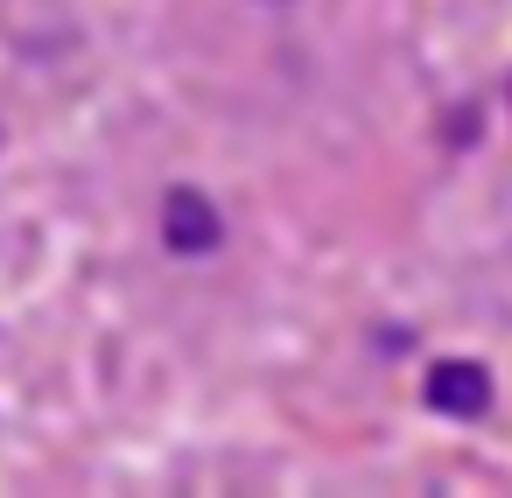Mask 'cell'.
<instances>
[{
    "mask_svg": "<svg viewBox=\"0 0 512 498\" xmlns=\"http://www.w3.org/2000/svg\"><path fill=\"white\" fill-rule=\"evenodd\" d=\"M162 239H169V253H218V239H225L218 204H211L204 190L176 183V190L162 197Z\"/></svg>",
    "mask_w": 512,
    "mask_h": 498,
    "instance_id": "1",
    "label": "cell"
},
{
    "mask_svg": "<svg viewBox=\"0 0 512 498\" xmlns=\"http://www.w3.org/2000/svg\"><path fill=\"white\" fill-rule=\"evenodd\" d=\"M428 407L449 421H477L491 407V372L477 358H435L428 365Z\"/></svg>",
    "mask_w": 512,
    "mask_h": 498,
    "instance_id": "2",
    "label": "cell"
}]
</instances>
